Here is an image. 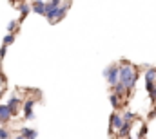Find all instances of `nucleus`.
<instances>
[{"mask_svg": "<svg viewBox=\"0 0 156 139\" xmlns=\"http://www.w3.org/2000/svg\"><path fill=\"white\" fill-rule=\"evenodd\" d=\"M136 80H138V72L134 70V67L131 63H127V62H122V65H120V80L118 81H122L127 87V90H131V89H134Z\"/></svg>", "mask_w": 156, "mask_h": 139, "instance_id": "nucleus-1", "label": "nucleus"}, {"mask_svg": "<svg viewBox=\"0 0 156 139\" xmlns=\"http://www.w3.org/2000/svg\"><path fill=\"white\" fill-rule=\"evenodd\" d=\"M104 76L107 78V83H109V85L118 83V80H120V67H118V65H111V67H107V69L104 70Z\"/></svg>", "mask_w": 156, "mask_h": 139, "instance_id": "nucleus-2", "label": "nucleus"}, {"mask_svg": "<svg viewBox=\"0 0 156 139\" xmlns=\"http://www.w3.org/2000/svg\"><path fill=\"white\" fill-rule=\"evenodd\" d=\"M154 80H156V69L145 70V87H147L149 94H151V92H153V89H154Z\"/></svg>", "mask_w": 156, "mask_h": 139, "instance_id": "nucleus-3", "label": "nucleus"}, {"mask_svg": "<svg viewBox=\"0 0 156 139\" xmlns=\"http://www.w3.org/2000/svg\"><path fill=\"white\" fill-rule=\"evenodd\" d=\"M13 110L9 108V105H0V123H5L13 117Z\"/></svg>", "mask_w": 156, "mask_h": 139, "instance_id": "nucleus-4", "label": "nucleus"}, {"mask_svg": "<svg viewBox=\"0 0 156 139\" xmlns=\"http://www.w3.org/2000/svg\"><path fill=\"white\" fill-rule=\"evenodd\" d=\"M31 9H33V13L45 16V2H44V0H35L33 5H31Z\"/></svg>", "mask_w": 156, "mask_h": 139, "instance_id": "nucleus-5", "label": "nucleus"}, {"mask_svg": "<svg viewBox=\"0 0 156 139\" xmlns=\"http://www.w3.org/2000/svg\"><path fill=\"white\" fill-rule=\"evenodd\" d=\"M123 125V117L120 116V114H113L111 116V130L115 132V130H120V127Z\"/></svg>", "mask_w": 156, "mask_h": 139, "instance_id": "nucleus-6", "label": "nucleus"}, {"mask_svg": "<svg viewBox=\"0 0 156 139\" xmlns=\"http://www.w3.org/2000/svg\"><path fill=\"white\" fill-rule=\"evenodd\" d=\"M129 134H131V121H123V125L118 130V136L120 137H127Z\"/></svg>", "mask_w": 156, "mask_h": 139, "instance_id": "nucleus-7", "label": "nucleus"}, {"mask_svg": "<svg viewBox=\"0 0 156 139\" xmlns=\"http://www.w3.org/2000/svg\"><path fill=\"white\" fill-rule=\"evenodd\" d=\"M20 136L22 137H38V132L33 130V128H22L20 130Z\"/></svg>", "mask_w": 156, "mask_h": 139, "instance_id": "nucleus-8", "label": "nucleus"}, {"mask_svg": "<svg viewBox=\"0 0 156 139\" xmlns=\"http://www.w3.org/2000/svg\"><path fill=\"white\" fill-rule=\"evenodd\" d=\"M113 87H115V92H116L118 96H123V94L127 92V87H125V85H123L122 81H118V83H115Z\"/></svg>", "mask_w": 156, "mask_h": 139, "instance_id": "nucleus-9", "label": "nucleus"}, {"mask_svg": "<svg viewBox=\"0 0 156 139\" xmlns=\"http://www.w3.org/2000/svg\"><path fill=\"white\" fill-rule=\"evenodd\" d=\"M31 11H33L31 5H27V4H22V5H20V16H22V18H26Z\"/></svg>", "mask_w": 156, "mask_h": 139, "instance_id": "nucleus-10", "label": "nucleus"}, {"mask_svg": "<svg viewBox=\"0 0 156 139\" xmlns=\"http://www.w3.org/2000/svg\"><path fill=\"white\" fill-rule=\"evenodd\" d=\"M7 105H9V108L13 110V114H16V107H18V98H16V96H11V100L7 101Z\"/></svg>", "mask_w": 156, "mask_h": 139, "instance_id": "nucleus-11", "label": "nucleus"}, {"mask_svg": "<svg viewBox=\"0 0 156 139\" xmlns=\"http://www.w3.org/2000/svg\"><path fill=\"white\" fill-rule=\"evenodd\" d=\"M15 42V35L13 33H7V35L4 36V45H11Z\"/></svg>", "mask_w": 156, "mask_h": 139, "instance_id": "nucleus-12", "label": "nucleus"}, {"mask_svg": "<svg viewBox=\"0 0 156 139\" xmlns=\"http://www.w3.org/2000/svg\"><path fill=\"white\" fill-rule=\"evenodd\" d=\"M109 100H111V105H113L115 108L120 105V96H118L116 92H115V94H111V98H109Z\"/></svg>", "mask_w": 156, "mask_h": 139, "instance_id": "nucleus-13", "label": "nucleus"}, {"mask_svg": "<svg viewBox=\"0 0 156 139\" xmlns=\"http://www.w3.org/2000/svg\"><path fill=\"white\" fill-rule=\"evenodd\" d=\"M33 107H35V100H27V101L24 103V112H29V110H33Z\"/></svg>", "mask_w": 156, "mask_h": 139, "instance_id": "nucleus-14", "label": "nucleus"}, {"mask_svg": "<svg viewBox=\"0 0 156 139\" xmlns=\"http://www.w3.org/2000/svg\"><path fill=\"white\" fill-rule=\"evenodd\" d=\"M16 25H18V22H16V20H11V22L7 24V27H5V29H7V33H13V31L16 29Z\"/></svg>", "mask_w": 156, "mask_h": 139, "instance_id": "nucleus-15", "label": "nucleus"}, {"mask_svg": "<svg viewBox=\"0 0 156 139\" xmlns=\"http://www.w3.org/2000/svg\"><path fill=\"white\" fill-rule=\"evenodd\" d=\"M122 117H123V121H133V119H134V114L127 110V112H123V116H122Z\"/></svg>", "mask_w": 156, "mask_h": 139, "instance_id": "nucleus-16", "label": "nucleus"}, {"mask_svg": "<svg viewBox=\"0 0 156 139\" xmlns=\"http://www.w3.org/2000/svg\"><path fill=\"white\" fill-rule=\"evenodd\" d=\"M11 136V132L9 130H5V128H0V137H9Z\"/></svg>", "mask_w": 156, "mask_h": 139, "instance_id": "nucleus-17", "label": "nucleus"}, {"mask_svg": "<svg viewBox=\"0 0 156 139\" xmlns=\"http://www.w3.org/2000/svg\"><path fill=\"white\" fill-rule=\"evenodd\" d=\"M5 53H7V45H2V47H0V60L5 56Z\"/></svg>", "mask_w": 156, "mask_h": 139, "instance_id": "nucleus-18", "label": "nucleus"}, {"mask_svg": "<svg viewBox=\"0 0 156 139\" xmlns=\"http://www.w3.org/2000/svg\"><path fill=\"white\" fill-rule=\"evenodd\" d=\"M24 116H26V119H35V112H33V110H29V112H26Z\"/></svg>", "mask_w": 156, "mask_h": 139, "instance_id": "nucleus-19", "label": "nucleus"}, {"mask_svg": "<svg viewBox=\"0 0 156 139\" xmlns=\"http://www.w3.org/2000/svg\"><path fill=\"white\" fill-rule=\"evenodd\" d=\"M51 4H53V5H60V4H62V0H51Z\"/></svg>", "mask_w": 156, "mask_h": 139, "instance_id": "nucleus-20", "label": "nucleus"}, {"mask_svg": "<svg viewBox=\"0 0 156 139\" xmlns=\"http://www.w3.org/2000/svg\"><path fill=\"white\" fill-rule=\"evenodd\" d=\"M9 2H15V0H9Z\"/></svg>", "mask_w": 156, "mask_h": 139, "instance_id": "nucleus-21", "label": "nucleus"}]
</instances>
